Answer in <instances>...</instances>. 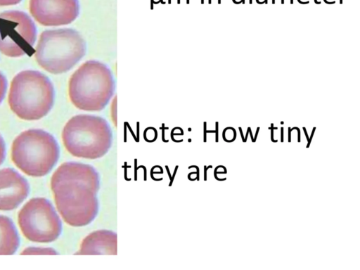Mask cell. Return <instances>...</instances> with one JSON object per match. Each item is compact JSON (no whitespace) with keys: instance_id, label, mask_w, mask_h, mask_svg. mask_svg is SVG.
<instances>
[{"instance_id":"obj_1","label":"cell","mask_w":360,"mask_h":270,"mask_svg":"<svg viewBox=\"0 0 360 270\" xmlns=\"http://www.w3.org/2000/svg\"><path fill=\"white\" fill-rule=\"evenodd\" d=\"M51 188L57 210L68 225L84 226L97 217L100 178L92 165L63 162L53 174Z\"/></svg>"},{"instance_id":"obj_2","label":"cell","mask_w":360,"mask_h":270,"mask_svg":"<svg viewBox=\"0 0 360 270\" xmlns=\"http://www.w3.org/2000/svg\"><path fill=\"white\" fill-rule=\"evenodd\" d=\"M115 90V82L109 67L105 63L89 60L82 63L71 75L68 95L78 109L101 111L105 108Z\"/></svg>"},{"instance_id":"obj_3","label":"cell","mask_w":360,"mask_h":270,"mask_svg":"<svg viewBox=\"0 0 360 270\" xmlns=\"http://www.w3.org/2000/svg\"><path fill=\"white\" fill-rule=\"evenodd\" d=\"M62 140L74 157L96 160L103 157L112 143V131L103 117L80 114L71 117L63 127Z\"/></svg>"},{"instance_id":"obj_4","label":"cell","mask_w":360,"mask_h":270,"mask_svg":"<svg viewBox=\"0 0 360 270\" xmlns=\"http://www.w3.org/2000/svg\"><path fill=\"white\" fill-rule=\"evenodd\" d=\"M54 96V88L48 77L37 70H24L11 82L8 104L19 118L37 120L51 110Z\"/></svg>"},{"instance_id":"obj_5","label":"cell","mask_w":360,"mask_h":270,"mask_svg":"<svg viewBox=\"0 0 360 270\" xmlns=\"http://www.w3.org/2000/svg\"><path fill=\"white\" fill-rule=\"evenodd\" d=\"M86 43L71 28L45 30L38 41L34 56L37 63L52 74L71 70L86 54Z\"/></svg>"},{"instance_id":"obj_6","label":"cell","mask_w":360,"mask_h":270,"mask_svg":"<svg viewBox=\"0 0 360 270\" xmlns=\"http://www.w3.org/2000/svg\"><path fill=\"white\" fill-rule=\"evenodd\" d=\"M60 148L55 138L39 129L22 131L13 141L11 159L25 174L43 176L52 169L58 160Z\"/></svg>"},{"instance_id":"obj_7","label":"cell","mask_w":360,"mask_h":270,"mask_svg":"<svg viewBox=\"0 0 360 270\" xmlns=\"http://www.w3.org/2000/svg\"><path fill=\"white\" fill-rule=\"evenodd\" d=\"M18 224L24 236L37 243H51L62 232V223L53 206L44 198L30 200L18 213Z\"/></svg>"},{"instance_id":"obj_8","label":"cell","mask_w":360,"mask_h":270,"mask_svg":"<svg viewBox=\"0 0 360 270\" xmlns=\"http://www.w3.org/2000/svg\"><path fill=\"white\" fill-rule=\"evenodd\" d=\"M36 37V26L25 13L8 11L0 13V52L5 56H32Z\"/></svg>"},{"instance_id":"obj_9","label":"cell","mask_w":360,"mask_h":270,"mask_svg":"<svg viewBox=\"0 0 360 270\" xmlns=\"http://www.w3.org/2000/svg\"><path fill=\"white\" fill-rule=\"evenodd\" d=\"M30 12L42 25H65L79 15V3L78 0H30Z\"/></svg>"},{"instance_id":"obj_10","label":"cell","mask_w":360,"mask_h":270,"mask_svg":"<svg viewBox=\"0 0 360 270\" xmlns=\"http://www.w3.org/2000/svg\"><path fill=\"white\" fill-rule=\"evenodd\" d=\"M30 191L27 180L11 168L0 170V210L9 211L18 207Z\"/></svg>"},{"instance_id":"obj_11","label":"cell","mask_w":360,"mask_h":270,"mask_svg":"<svg viewBox=\"0 0 360 270\" xmlns=\"http://www.w3.org/2000/svg\"><path fill=\"white\" fill-rule=\"evenodd\" d=\"M117 236L109 230H97L82 241L77 255H117Z\"/></svg>"},{"instance_id":"obj_12","label":"cell","mask_w":360,"mask_h":270,"mask_svg":"<svg viewBox=\"0 0 360 270\" xmlns=\"http://www.w3.org/2000/svg\"><path fill=\"white\" fill-rule=\"evenodd\" d=\"M19 243V236L12 220L0 215V255L14 254Z\"/></svg>"},{"instance_id":"obj_13","label":"cell","mask_w":360,"mask_h":270,"mask_svg":"<svg viewBox=\"0 0 360 270\" xmlns=\"http://www.w3.org/2000/svg\"><path fill=\"white\" fill-rule=\"evenodd\" d=\"M57 252L51 248L29 247L22 251L21 255H56Z\"/></svg>"},{"instance_id":"obj_14","label":"cell","mask_w":360,"mask_h":270,"mask_svg":"<svg viewBox=\"0 0 360 270\" xmlns=\"http://www.w3.org/2000/svg\"><path fill=\"white\" fill-rule=\"evenodd\" d=\"M7 88V82L5 76L0 72V103L3 101Z\"/></svg>"},{"instance_id":"obj_15","label":"cell","mask_w":360,"mask_h":270,"mask_svg":"<svg viewBox=\"0 0 360 270\" xmlns=\"http://www.w3.org/2000/svg\"><path fill=\"white\" fill-rule=\"evenodd\" d=\"M6 156V145L4 139L0 135V165L4 162Z\"/></svg>"},{"instance_id":"obj_16","label":"cell","mask_w":360,"mask_h":270,"mask_svg":"<svg viewBox=\"0 0 360 270\" xmlns=\"http://www.w3.org/2000/svg\"><path fill=\"white\" fill-rule=\"evenodd\" d=\"M22 0H0V6H11L20 3Z\"/></svg>"},{"instance_id":"obj_17","label":"cell","mask_w":360,"mask_h":270,"mask_svg":"<svg viewBox=\"0 0 360 270\" xmlns=\"http://www.w3.org/2000/svg\"><path fill=\"white\" fill-rule=\"evenodd\" d=\"M315 129H316V128H315V127H314V128H313V131H312V132H311V137L309 139V141H308V143H307V148H309V144H310V143H311V139H312V137H313V135H314V133Z\"/></svg>"},{"instance_id":"obj_18","label":"cell","mask_w":360,"mask_h":270,"mask_svg":"<svg viewBox=\"0 0 360 270\" xmlns=\"http://www.w3.org/2000/svg\"><path fill=\"white\" fill-rule=\"evenodd\" d=\"M281 142H283V127L281 128Z\"/></svg>"},{"instance_id":"obj_19","label":"cell","mask_w":360,"mask_h":270,"mask_svg":"<svg viewBox=\"0 0 360 270\" xmlns=\"http://www.w3.org/2000/svg\"><path fill=\"white\" fill-rule=\"evenodd\" d=\"M303 130L304 131V134H305V136L307 137V141H309V137H308V135H307V133L305 127H303Z\"/></svg>"},{"instance_id":"obj_20","label":"cell","mask_w":360,"mask_h":270,"mask_svg":"<svg viewBox=\"0 0 360 270\" xmlns=\"http://www.w3.org/2000/svg\"><path fill=\"white\" fill-rule=\"evenodd\" d=\"M249 129H250V127H248V131H247V133H246V136H245V138L244 139V142H245V141H246V139H247V137H248V133H249Z\"/></svg>"},{"instance_id":"obj_21","label":"cell","mask_w":360,"mask_h":270,"mask_svg":"<svg viewBox=\"0 0 360 270\" xmlns=\"http://www.w3.org/2000/svg\"><path fill=\"white\" fill-rule=\"evenodd\" d=\"M314 2H315L316 4H321V2L317 1V0H314Z\"/></svg>"},{"instance_id":"obj_22","label":"cell","mask_w":360,"mask_h":270,"mask_svg":"<svg viewBox=\"0 0 360 270\" xmlns=\"http://www.w3.org/2000/svg\"><path fill=\"white\" fill-rule=\"evenodd\" d=\"M340 4H342V0H340Z\"/></svg>"},{"instance_id":"obj_23","label":"cell","mask_w":360,"mask_h":270,"mask_svg":"<svg viewBox=\"0 0 360 270\" xmlns=\"http://www.w3.org/2000/svg\"><path fill=\"white\" fill-rule=\"evenodd\" d=\"M243 4H245V0H241Z\"/></svg>"},{"instance_id":"obj_24","label":"cell","mask_w":360,"mask_h":270,"mask_svg":"<svg viewBox=\"0 0 360 270\" xmlns=\"http://www.w3.org/2000/svg\"><path fill=\"white\" fill-rule=\"evenodd\" d=\"M272 3L274 4H275V0H272Z\"/></svg>"},{"instance_id":"obj_25","label":"cell","mask_w":360,"mask_h":270,"mask_svg":"<svg viewBox=\"0 0 360 270\" xmlns=\"http://www.w3.org/2000/svg\"><path fill=\"white\" fill-rule=\"evenodd\" d=\"M265 4H267V0L264 1Z\"/></svg>"},{"instance_id":"obj_26","label":"cell","mask_w":360,"mask_h":270,"mask_svg":"<svg viewBox=\"0 0 360 270\" xmlns=\"http://www.w3.org/2000/svg\"><path fill=\"white\" fill-rule=\"evenodd\" d=\"M252 0H250V4H252Z\"/></svg>"},{"instance_id":"obj_27","label":"cell","mask_w":360,"mask_h":270,"mask_svg":"<svg viewBox=\"0 0 360 270\" xmlns=\"http://www.w3.org/2000/svg\"><path fill=\"white\" fill-rule=\"evenodd\" d=\"M281 3L283 4L284 3V0H281Z\"/></svg>"}]
</instances>
